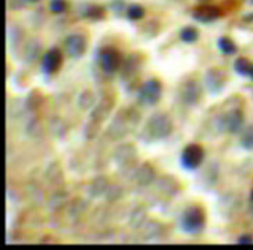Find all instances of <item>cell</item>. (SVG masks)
<instances>
[{"label":"cell","mask_w":253,"mask_h":250,"mask_svg":"<svg viewBox=\"0 0 253 250\" xmlns=\"http://www.w3.org/2000/svg\"><path fill=\"white\" fill-rule=\"evenodd\" d=\"M171 117L166 113H155L153 116L146 121V125L143 126L141 138L145 142H155L167 138L172 132Z\"/></svg>","instance_id":"6da1fadb"},{"label":"cell","mask_w":253,"mask_h":250,"mask_svg":"<svg viewBox=\"0 0 253 250\" xmlns=\"http://www.w3.org/2000/svg\"><path fill=\"white\" fill-rule=\"evenodd\" d=\"M181 228L189 235H199L206 224V214L203 207L199 205L188 206L181 215Z\"/></svg>","instance_id":"7a4b0ae2"},{"label":"cell","mask_w":253,"mask_h":250,"mask_svg":"<svg viewBox=\"0 0 253 250\" xmlns=\"http://www.w3.org/2000/svg\"><path fill=\"white\" fill-rule=\"evenodd\" d=\"M162 93H163V86L160 81H157L156 78H152L142 83V86L138 90V100L143 106H155L160 102Z\"/></svg>","instance_id":"3957f363"},{"label":"cell","mask_w":253,"mask_h":250,"mask_svg":"<svg viewBox=\"0 0 253 250\" xmlns=\"http://www.w3.org/2000/svg\"><path fill=\"white\" fill-rule=\"evenodd\" d=\"M242 123H244V113L239 109L228 110L217 120L218 129L228 133L239 132V129L242 128Z\"/></svg>","instance_id":"277c9868"},{"label":"cell","mask_w":253,"mask_h":250,"mask_svg":"<svg viewBox=\"0 0 253 250\" xmlns=\"http://www.w3.org/2000/svg\"><path fill=\"white\" fill-rule=\"evenodd\" d=\"M203 160H205V150L201 145L196 143L188 145L181 153V164L184 168L189 171L199 168Z\"/></svg>","instance_id":"5b68a950"},{"label":"cell","mask_w":253,"mask_h":250,"mask_svg":"<svg viewBox=\"0 0 253 250\" xmlns=\"http://www.w3.org/2000/svg\"><path fill=\"white\" fill-rule=\"evenodd\" d=\"M99 63L100 68L106 74L117 73L121 67V56L120 53L113 49V47H104L103 50L99 54Z\"/></svg>","instance_id":"8992f818"},{"label":"cell","mask_w":253,"mask_h":250,"mask_svg":"<svg viewBox=\"0 0 253 250\" xmlns=\"http://www.w3.org/2000/svg\"><path fill=\"white\" fill-rule=\"evenodd\" d=\"M61 63H63V53L60 52L57 47L49 49L42 57V71L46 75L57 73L61 67Z\"/></svg>","instance_id":"52a82bcc"},{"label":"cell","mask_w":253,"mask_h":250,"mask_svg":"<svg viewBox=\"0 0 253 250\" xmlns=\"http://www.w3.org/2000/svg\"><path fill=\"white\" fill-rule=\"evenodd\" d=\"M64 46H66V52L70 57H81L88 47V41L81 34H74L66 39Z\"/></svg>","instance_id":"ba28073f"},{"label":"cell","mask_w":253,"mask_h":250,"mask_svg":"<svg viewBox=\"0 0 253 250\" xmlns=\"http://www.w3.org/2000/svg\"><path fill=\"white\" fill-rule=\"evenodd\" d=\"M206 86H208L209 92L211 93H218L221 92L227 82V73L220 70V68H211L209 70L208 74H206Z\"/></svg>","instance_id":"9c48e42d"},{"label":"cell","mask_w":253,"mask_h":250,"mask_svg":"<svg viewBox=\"0 0 253 250\" xmlns=\"http://www.w3.org/2000/svg\"><path fill=\"white\" fill-rule=\"evenodd\" d=\"M179 97L188 106H194V104L199 103V100L202 99L201 85L195 81H188L179 90Z\"/></svg>","instance_id":"30bf717a"},{"label":"cell","mask_w":253,"mask_h":250,"mask_svg":"<svg viewBox=\"0 0 253 250\" xmlns=\"http://www.w3.org/2000/svg\"><path fill=\"white\" fill-rule=\"evenodd\" d=\"M218 17H220V8L211 6V4H205V6H201L194 10L195 20L203 22V24L214 21Z\"/></svg>","instance_id":"8fae6325"},{"label":"cell","mask_w":253,"mask_h":250,"mask_svg":"<svg viewBox=\"0 0 253 250\" xmlns=\"http://www.w3.org/2000/svg\"><path fill=\"white\" fill-rule=\"evenodd\" d=\"M112 107H113V102L109 103V100H107V99H103V100H102V102L95 107V110L92 111L90 117H92V120H95V123H100V121H103V120L107 118L109 113H110V110H112Z\"/></svg>","instance_id":"7c38bea8"},{"label":"cell","mask_w":253,"mask_h":250,"mask_svg":"<svg viewBox=\"0 0 253 250\" xmlns=\"http://www.w3.org/2000/svg\"><path fill=\"white\" fill-rule=\"evenodd\" d=\"M135 178H136L139 185H149L155 178V171L148 164H145V166H142L141 168H138L136 174H135Z\"/></svg>","instance_id":"4fadbf2b"},{"label":"cell","mask_w":253,"mask_h":250,"mask_svg":"<svg viewBox=\"0 0 253 250\" xmlns=\"http://www.w3.org/2000/svg\"><path fill=\"white\" fill-rule=\"evenodd\" d=\"M252 66V63L246 59V57H238V59L235 60V63H234V70L241 77H249Z\"/></svg>","instance_id":"5bb4252c"},{"label":"cell","mask_w":253,"mask_h":250,"mask_svg":"<svg viewBox=\"0 0 253 250\" xmlns=\"http://www.w3.org/2000/svg\"><path fill=\"white\" fill-rule=\"evenodd\" d=\"M136 152L132 146H121L117 150V155H116V160L119 164H123L126 162H131V159H134Z\"/></svg>","instance_id":"9a60e30c"},{"label":"cell","mask_w":253,"mask_h":250,"mask_svg":"<svg viewBox=\"0 0 253 250\" xmlns=\"http://www.w3.org/2000/svg\"><path fill=\"white\" fill-rule=\"evenodd\" d=\"M218 49L224 53V54H234L237 53V44L234 43V41H231L230 38L221 37L218 39Z\"/></svg>","instance_id":"2e32d148"},{"label":"cell","mask_w":253,"mask_h":250,"mask_svg":"<svg viewBox=\"0 0 253 250\" xmlns=\"http://www.w3.org/2000/svg\"><path fill=\"white\" fill-rule=\"evenodd\" d=\"M241 146L245 150H253V125L246 126L241 136Z\"/></svg>","instance_id":"e0dca14e"},{"label":"cell","mask_w":253,"mask_h":250,"mask_svg":"<svg viewBox=\"0 0 253 250\" xmlns=\"http://www.w3.org/2000/svg\"><path fill=\"white\" fill-rule=\"evenodd\" d=\"M179 38H181L182 42L194 43L195 41L199 38V32L195 30L194 27H185V28H182L181 32H179Z\"/></svg>","instance_id":"ac0fdd59"},{"label":"cell","mask_w":253,"mask_h":250,"mask_svg":"<svg viewBox=\"0 0 253 250\" xmlns=\"http://www.w3.org/2000/svg\"><path fill=\"white\" fill-rule=\"evenodd\" d=\"M126 15H128V18L129 20H141L142 17L145 15V8L139 6V4H131L129 7H128V11H126Z\"/></svg>","instance_id":"d6986e66"},{"label":"cell","mask_w":253,"mask_h":250,"mask_svg":"<svg viewBox=\"0 0 253 250\" xmlns=\"http://www.w3.org/2000/svg\"><path fill=\"white\" fill-rule=\"evenodd\" d=\"M93 95H92V92L89 90H84L80 96V99H78V104H80V107L84 109V110H86V109H89L90 106L93 104Z\"/></svg>","instance_id":"ffe728a7"},{"label":"cell","mask_w":253,"mask_h":250,"mask_svg":"<svg viewBox=\"0 0 253 250\" xmlns=\"http://www.w3.org/2000/svg\"><path fill=\"white\" fill-rule=\"evenodd\" d=\"M85 15L93 20H102L104 17V10L100 6H89L85 11Z\"/></svg>","instance_id":"44dd1931"},{"label":"cell","mask_w":253,"mask_h":250,"mask_svg":"<svg viewBox=\"0 0 253 250\" xmlns=\"http://www.w3.org/2000/svg\"><path fill=\"white\" fill-rule=\"evenodd\" d=\"M67 8V3L66 0H50V11L60 14L63 11H66Z\"/></svg>","instance_id":"7402d4cb"},{"label":"cell","mask_w":253,"mask_h":250,"mask_svg":"<svg viewBox=\"0 0 253 250\" xmlns=\"http://www.w3.org/2000/svg\"><path fill=\"white\" fill-rule=\"evenodd\" d=\"M238 243H253V236L242 235L241 238H238Z\"/></svg>","instance_id":"603a6c76"},{"label":"cell","mask_w":253,"mask_h":250,"mask_svg":"<svg viewBox=\"0 0 253 250\" xmlns=\"http://www.w3.org/2000/svg\"><path fill=\"white\" fill-rule=\"evenodd\" d=\"M249 77H251V80H253V66H252V70H251V74H249Z\"/></svg>","instance_id":"cb8c5ba5"},{"label":"cell","mask_w":253,"mask_h":250,"mask_svg":"<svg viewBox=\"0 0 253 250\" xmlns=\"http://www.w3.org/2000/svg\"><path fill=\"white\" fill-rule=\"evenodd\" d=\"M251 200L253 202V189H252V192H251Z\"/></svg>","instance_id":"d4e9b609"},{"label":"cell","mask_w":253,"mask_h":250,"mask_svg":"<svg viewBox=\"0 0 253 250\" xmlns=\"http://www.w3.org/2000/svg\"><path fill=\"white\" fill-rule=\"evenodd\" d=\"M27 1H31V3H35V1H38V0H27Z\"/></svg>","instance_id":"484cf974"}]
</instances>
